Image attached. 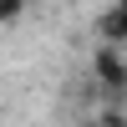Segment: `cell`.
<instances>
[{
	"mask_svg": "<svg viewBox=\"0 0 127 127\" xmlns=\"http://www.w3.org/2000/svg\"><path fill=\"white\" fill-rule=\"evenodd\" d=\"M112 26H127V0H122V15H117V20H112Z\"/></svg>",
	"mask_w": 127,
	"mask_h": 127,
	"instance_id": "1",
	"label": "cell"
}]
</instances>
